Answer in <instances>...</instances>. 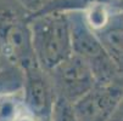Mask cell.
Wrapping results in <instances>:
<instances>
[{
  "label": "cell",
  "mask_w": 123,
  "mask_h": 121,
  "mask_svg": "<svg viewBox=\"0 0 123 121\" xmlns=\"http://www.w3.org/2000/svg\"><path fill=\"white\" fill-rule=\"evenodd\" d=\"M109 121H123V99L121 102V104L118 105L117 110L115 111V114L111 116V119Z\"/></svg>",
  "instance_id": "9c48e42d"
},
{
  "label": "cell",
  "mask_w": 123,
  "mask_h": 121,
  "mask_svg": "<svg viewBox=\"0 0 123 121\" xmlns=\"http://www.w3.org/2000/svg\"><path fill=\"white\" fill-rule=\"evenodd\" d=\"M22 73V99L26 110L43 121H51L57 96L48 72L37 64Z\"/></svg>",
  "instance_id": "8992f818"
},
{
  "label": "cell",
  "mask_w": 123,
  "mask_h": 121,
  "mask_svg": "<svg viewBox=\"0 0 123 121\" xmlns=\"http://www.w3.org/2000/svg\"><path fill=\"white\" fill-rule=\"evenodd\" d=\"M51 121H78L69 103L57 98L51 115Z\"/></svg>",
  "instance_id": "ba28073f"
},
{
  "label": "cell",
  "mask_w": 123,
  "mask_h": 121,
  "mask_svg": "<svg viewBox=\"0 0 123 121\" xmlns=\"http://www.w3.org/2000/svg\"><path fill=\"white\" fill-rule=\"evenodd\" d=\"M32 47L38 65L50 72L72 55L71 23L63 12L38 13L29 21Z\"/></svg>",
  "instance_id": "6da1fadb"
},
{
  "label": "cell",
  "mask_w": 123,
  "mask_h": 121,
  "mask_svg": "<svg viewBox=\"0 0 123 121\" xmlns=\"http://www.w3.org/2000/svg\"><path fill=\"white\" fill-rule=\"evenodd\" d=\"M69 18L72 35V53L78 56L92 70L96 84L123 80V75L106 53L94 32L84 18Z\"/></svg>",
  "instance_id": "3957f363"
},
{
  "label": "cell",
  "mask_w": 123,
  "mask_h": 121,
  "mask_svg": "<svg viewBox=\"0 0 123 121\" xmlns=\"http://www.w3.org/2000/svg\"><path fill=\"white\" fill-rule=\"evenodd\" d=\"M94 34L123 75V12L110 13L107 22L100 29L94 30Z\"/></svg>",
  "instance_id": "52a82bcc"
},
{
  "label": "cell",
  "mask_w": 123,
  "mask_h": 121,
  "mask_svg": "<svg viewBox=\"0 0 123 121\" xmlns=\"http://www.w3.org/2000/svg\"><path fill=\"white\" fill-rule=\"evenodd\" d=\"M16 0H0V55L5 64L20 70L37 65L29 21Z\"/></svg>",
  "instance_id": "7a4b0ae2"
},
{
  "label": "cell",
  "mask_w": 123,
  "mask_h": 121,
  "mask_svg": "<svg viewBox=\"0 0 123 121\" xmlns=\"http://www.w3.org/2000/svg\"><path fill=\"white\" fill-rule=\"evenodd\" d=\"M57 98L73 105L96 85V80L83 59L72 53L48 72Z\"/></svg>",
  "instance_id": "277c9868"
},
{
  "label": "cell",
  "mask_w": 123,
  "mask_h": 121,
  "mask_svg": "<svg viewBox=\"0 0 123 121\" xmlns=\"http://www.w3.org/2000/svg\"><path fill=\"white\" fill-rule=\"evenodd\" d=\"M123 99V80L96 84L72 105L78 121H109Z\"/></svg>",
  "instance_id": "5b68a950"
},
{
  "label": "cell",
  "mask_w": 123,
  "mask_h": 121,
  "mask_svg": "<svg viewBox=\"0 0 123 121\" xmlns=\"http://www.w3.org/2000/svg\"><path fill=\"white\" fill-rule=\"evenodd\" d=\"M5 65V62H4V59H3V57H1V55H0V70L3 69V67Z\"/></svg>",
  "instance_id": "30bf717a"
}]
</instances>
